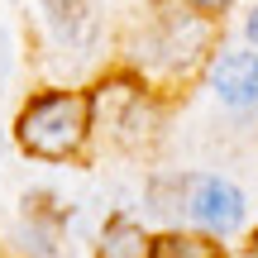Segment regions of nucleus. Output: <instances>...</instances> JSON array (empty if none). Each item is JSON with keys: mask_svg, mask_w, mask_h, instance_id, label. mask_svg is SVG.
<instances>
[{"mask_svg": "<svg viewBox=\"0 0 258 258\" xmlns=\"http://www.w3.org/2000/svg\"><path fill=\"white\" fill-rule=\"evenodd\" d=\"M86 129H91V96L82 91H43L19 110L15 120V139L24 153L57 163V158H72L86 144Z\"/></svg>", "mask_w": 258, "mask_h": 258, "instance_id": "1", "label": "nucleus"}, {"mask_svg": "<svg viewBox=\"0 0 258 258\" xmlns=\"http://www.w3.org/2000/svg\"><path fill=\"white\" fill-rule=\"evenodd\" d=\"M186 215H191L196 225H206L211 234H230V230L244 225V196L234 191L230 182H220V177H201V182L191 186Z\"/></svg>", "mask_w": 258, "mask_h": 258, "instance_id": "2", "label": "nucleus"}, {"mask_svg": "<svg viewBox=\"0 0 258 258\" xmlns=\"http://www.w3.org/2000/svg\"><path fill=\"white\" fill-rule=\"evenodd\" d=\"M48 15V29H53L57 43L67 48H91L96 29H101V0H38Z\"/></svg>", "mask_w": 258, "mask_h": 258, "instance_id": "3", "label": "nucleus"}, {"mask_svg": "<svg viewBox=\"0 0 258 258\" xmlns=\"http://www.w3.org/2000/svg\"><path fill=\"white\" fill-rule=\"evenodd\" d=\"M211 86H215V96H220L225 105H234V110L258 105V57L253 53H225V57H215Z\"/></svg>", "mask_w": 258, "mask_h": 258, "instance_id": "4", "label": "nucleus"}, {"mask_svg": "<svg viewBox=\"0 0 258 258\" xmlns=\"http://www.w3.org/2000/svg\"><path fill=\"white\" fill-rule=\"evenodd\" d=\"M148 249H153V239L144 234V225H134L129 215H115V220L101 230L96 258H148Z\"/></svg>", "mask_w": 258, "mask_h": 258, "instance_id": "5", "label": "nucleus"}, {"mask_svg": "<svg viewBox=\"0 0 258 258\" xmlns=\"http://www.w3.org/2000/svg\"><path fill=\"white\" fill-rule=\"evenodd\" d=\"M148 258H220V244L191 239V234H163V239H153Z\"/></svg>", "mask_w": 258, "mask_h": 258, "instance_id": "6", "label": "nucleus"}, {"mask_svg": "<svg viewBox=\"0 0 258 258\" xmlns=\"http://www.w3.org/2000/svg\"><path fill=\"white\" fill-rule=\"evenodd\" d=\"M5 72H10V38H5V29H0V82H5Z\"/></svg>", "mask_w": 258, "mask_h": 258, "instance_id": "7", "label": "nucleus"}, {"mask_svg": "<svg viewBox=\"0 0 258 258\" xmlns=\"http://www.w3.org/2000/svg\"><path fill=\"white\" fill-rule=\"evenodd\" d=\"M191 5H196V10H225L230 0H191Z\"/></svg>", "mask_w": 258, "mask_h": 258, "instance_id": "8", "label": "nucleus"}, {"mask_svg": "<svg viewBox=\"0 0 258 258\" xmlns=\"http://www.w3.org/2000/svg\"><path fill=\"white\" fill-rule=\"evenodd\" d=\"M249 38H253V43H258V10H253V15H249Z\"/></svg>", "mask_w": 258, "mask_h": 258, "instance_id": "9", "label": "nucleus"}, {"mask_svg": "<svg viewBox=\"0 0 258 258\" xmlns=\"http://www.w3.org/2000/svg\"><path fill=\"white\" fill-rule=\"evenodd\" d=\"M0 158H5V134H0Z\"/></svg>", "mask_w": 258, "mask_h": 258, "instance_id": "10", "label": "nucleus"}, {"mask_svg": "<svg viewBox=\"0 0 258 258\" xmlns=\"http://www.w3.org/2000/svg\"><path fill=\"white\" fill-rule=\"evenodd\" d=\"M253 253H258V239H253Z\"/></svg>", "mask_w": 258, "mask_h": 258, "instance_id": "11", "label": "nucleus"}]
</instances>
